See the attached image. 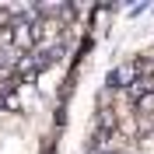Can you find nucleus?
I'll use <instances>...</instances> for the list:
<instances>
[{
	"mask_svg": "<svg viewBox=\"0 0 154 154\" xmlns=\"http://www.w3.org/2000/svg\"><path fill=\"white\" fill-rule=\"evenodd\" d=\"M46 70H49V63L38 56L35 49H32V53H25V56L18 60V70H14V77H18V81H25V84H32V81H38V74H46Z\"/></svg>",
	"mask_w": 154,
	"mask_h": 154,
	"instance_id": "2",
	"label": "nucleus"
},
{
	"mask_svg": "<svg viewBox=\"0 0 154 154\" xmlns=\"http://www.w3.org/2000/svg\"><path fill=\"white\" fill-rule=\"evenodd\" d=\"M140 81V70H137V56L133 60H123V63H116L105 77V91H126V88Z\"/></svg>",
	"mask_w": 154,
	"mask_h": 154,
	"instance_id": "1",
	"label": "nucleus"
}]
</instances>
